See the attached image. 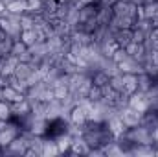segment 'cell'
I'll return each instance as SVG.
<instances>
[{
	"mask_svg": "<svg viewBox=\"0 0 158 157\" xmlns=\"http://www.w3.org/2000/svg\"><path fill=\"white\" fill-rule=\"evenodd\" d=\"M123 137H127L131 142L134 144H153L155 146V141H153V131L145 126H134V128H127V131L123 133Z\"/></svg>",
	"mask_w": 158,
	"mask_h": 157,
	"instance_id": "1",
	"label": "cell"
},
{
	"mask_svg": "<svg viewBox=\"0 0 158 157\" xmlns=\"http://www.w3.org/2000/svg\"><path fill=\"white\" fill-rule=\"evenodd\" d=\"M142 117H143V113H140V111L132 109L131 105H127V107H123V109L119 111V118L123 120V124H125L127 128L140 126V124H142Z\"/></svg>",
	"mask_w": 158,
	"mask_h": 157,
	"instance_id": "2",
	"label": "cell"
},
{
	"mask_svg": "<svg viewBox=\"0 0 158 157\" xmlns=\"http://www.w3.org/2000/svg\"><path fill=\"white\" fill-rule=\"evenodd\" d=\"M129 105H131L132 109L140 111V113H145V111L149 109V94L140 92V91L129 94Z\"/></svg>",
	"mask_w": 158,
	"mask_h": 157,
	"instance_id": "3",
	"label": "cell"
},
{
	"mask_svg": "<svg viewBox=\"0 0 158 157\" xmlns=\"http://www.w3.org/2000/svg\"><path fill=\"white\" fill-rule=\"evenodd\" d=\"M118 69L121 74H140V72H143L145 70V67H143V63H140V61H136L134 57H127L125 61H121L118 63Z\"/></svg>",
	"mask_w": 158,
	"mask_h": 157,
	"instance_id": "4",
	"label": "cell"
},
{
	"mask_svg": "<svg viewBox=\"0 0 158 157\" xmlns=\"http://www.w3.org/2000/svg\"><path fill=\"white\" fill-rule=\"evenodd\" d=\"M68 120H70V124H74V126H85L86 122H88V118H86V111L83 109V107H79V105H74L72 109H70V113H68Z\"/></svg>",
	"mask_w": 158,
	"mask_h": 157,
	"instance_id": "5",
	"label": "cell"
},
{
	"mask_svg": "<svg viewBox=\"0 0 158 157\" xmlns=\"http://www.w3.org/2000/svg\"><path fill=\"white\" fill-rule=\"evenodd\" d=\"M107 126L110 128V131L114 133V137L118 139V137H121L125 131H127V126L123 124V120L119 118V113H116V115H112V117L107 120Z\"/></svg>",
	"mask_w": 158,
	"mask_h": 157,
	"instance_id": "6",
	"label": "cell"
},
{
	"mask_svg": "<svg viewBox=\"0 0 158 157\" xmlns=\"http://www.w3.org/2000/svg\"><path fill=\"white\" fill-rule=\"evenodd\" d=\"M24 98H26V94L19 92V91H17V89H13L11 85H7V87H4V89H2V100H6V102H9V104L20 102V100H24Z\"/></svg>",
	"mask_w": 158,
	"mask_h": 157,
	"instance_id": "7",
	"label": "cell"
},
{
	"mask_svg": "<svg viewBox=\"0 0 158 157\" xmlns=\"http://www.w3.org/2000/svg\"><path fill=\"white\" fill-rule=\"evenodd\" d=\"M138 91L145 92V94H149L153 91V76L149 72H145V70L138 74Z\"/></svg>",
	"mask_w": 158,
	"mask_h": 157,
	"instance_id": "8",
	"label": "cell"
},
{
	"mask_svg": "<svg viewBox=\"0 0 158 157\" xmlns=\"http://www.w3.org/2000/svg\"><path fill=\"white\" fill-rule=\"evenodd\" d=\"M114 41L118 46H127L129 43H132V28H123V30H116L114 32Z\"/></svg>",
	"mask_w": 158,
	"mask_h": 157,
	"instance_id": "9",
	"label": "cell"
},
{
	"mask_svg": "<svg viewBox=\"0 0 158 157\" xmlns=\"http://www.w3.org/2000/svg\"><path fill=\"white\" fill-rule=\"evenodd\" d=\"M138 91V74H123V92L132 94Z\"/></svg>",
	"mask_w": 158,
	"mask_h": 157,
	"instance_id": "10",
	"label": "cell"
},
{
	"mask_svg": "<svg viewBox=\"0 0 158 157\" xmlns=\"http://www.w3.org/2000/svg\"><path fill=\"white\" fill-rule=\"evenodd\" d=\"M112 17H114L112 6H105V4H99V7H98V24H109Z\"/></svg>",
	"mask_w": 158,
	"mask_h": 157,
	"instance_id": "11",
	"label": "cell"
},
{
	"mask_svg": "<svg viewBox=\"0 0 158 157\" xmlns=\"http://www.w3.org/2000/svg\"><path fill=\"white\" fill-rule=\"evenodd\" d=\"M59 146H57V141L53 139H42V155H59Z\"/></svg>",
	"mask_w": 158,
	"mask_h": 157,
	"instance_id": "12",
	"label": "cell"
},
{
	"mask_svg": "<svg viewBox=\"0 0 158 157\" xmlns=\"http://www.w3.org/2000/svg\"><path fill=\"white\" fill-rule=\"evenodd\" d=\"M35 69L30 65V63H22V61H19V65L15 67V76L17 78H20V79H28L30 76H31V72H33Z\"/></svg>",
	"mask_w": 158,
	"mask_h": 157,
	"instance_id": "13",
	"label": "cell"
},
{
	"mask_svg": "<svg viewBox=\"0 0 158 157\" xmlns=\"http://www.w3.org/2000/svg\"><path fill=\"white\" fill-rule=\"evenodd\" d=\"M7 11L15 13V15H24L28 11V0H15L11 4H7Z\"/></svg>",
	"mask_w": 158,
	"mask_h": 157,
	"instance_id": "14",
	"label": "cell"
},
{
	"mask_svg": "<svg viewBox=\"0 0 158 157\" xmlns=\"http://www.w3.org/2000/svg\"><path fill=\"white\" fill-rule=\"evenodd\" d=\"M20 41H22L26 46H31V44H35V43L39 41L35 28H31V30H22V34H20Z\"/></svg>",
	"mask_w": 158,
	"mask_h": 157,
	"instance_id": "15",
	"label": "cell"
},
{
	"mask_svg": "<svg viewBox=\"0 0 158 157\" xmlns=\"http://www.w3.org/2000/svg\"><path fill=\"white\" fill-rule=\"evenodd\" d=\"M52 89H53V96H55L57 100H63V98H66V96L70 94V89H68L66 85H63V83H59V81H55Z\"/></svg>",
	"mask_w": 158,
	"mask_h": 157,
	"instance_id": "16",
	"label": "cell"
},
{
	"mask_svg": "<svg viewBox=\"0 0 158 157\" xmlns=\"http://www.w3.org/2000/svg\"><path fill=\"white\" fill-rule=\"evenodd\" d=\"M13 118V111H11V104L6 100H0V120L7 122Z\"/></svg>",
	"mask_w": 158,
	"mask_h": 157,
	"instance_id": "17",
	"label": "cell"
},
{
	"mask_svg": "<svg viewBox=\"0 0 158 157\" xmlns=\"http://www.w3.org/2000/svg\"><path fill=\"white\" fill-rule=\"evenodd\" d=\"M109 74H107V72H103V70H101V69H99V70H96V72H94V74H92V83H94V85H98V87H103V85H107V83H109Z\"/></svg>",
	"mask_w": 158,
	"mask_h": 157,
	"instance_id": "18",
	"label": "cell"
},
{
	"mask_svg": "<svg viewBox=\"0 0 158 157\" xmlns=\"http://www.w3.org/2000/svg\"><path fill=\"white\" fill-rule=\"evenodd\" d=\"M44 9V0H28V11L30 15H39Z\"/></svg>",
	"mask_w": 158,
	"mask_h": 157,
	"instance_id": "19",
	"label": "cell"
},
{
	"mask_svg": "<svg viewBox=\"0 0 158 157\" xmlns=\"http://www.w3.org/2000/svg\"><path fill=\"white\" fill-rule=\"evenodd\" d=\"M86 96H88V100H90V102H94V104H96V102H99V100L103 98V92H101V87H98V85H92Z\"/></svg>",
	"mask_w": 158,
	"mask_h": 157,
	"instance_id": "20",
	"label": "cell"
},
{
	"mask_svg": "<svg viewBox=\"0 0 158 157\" xmlns=\"http://www.w3.org/2000/svg\"><path fill=\"white\" fill-rule=\"evenodd\" d=\"M20 28H22V30H31V28H35L33 15H30V13H24V15L20 17Z\"/></svg>",
	"mask_w": 158,
	"mask_h": 157,
	"instance_id": "21",
	"label": "cell"
},
{
	"mask_svg": "<svg viewBox=\"0 0 158 157\" xmlns=\"http://www.w3.org/2000/svg\"><path fill=\"white\" fill-rule=\"evenodd\" d=\"M26 50H28V46H26V44H24V43H22L20 39H19V41H15V43H13V48H11V56H15V57H20V56H22Z\"/></svg>",
	"mask_w": 158,
	"mask_h": 157,
	"instance_id": "22",
	"label": "cell"
},
{
	"mask_svg": "<svg viewBox=\"0 0 158 157\" xmlns=\"http://www.w3.org/2000/svg\"><path fill=\"white\" fill-rule=\"evenodd\" d=\"M109 83H110V87H112L114 91L123 92V74H116V76H112V78L109 79Z\"/></svg>",
	"mask_w": 158,
	"mask_h": 157,
	"instance_id": "23",
	"label": "cell"
},
{
	"mask_svg": "<svg viewBox=\"0 0 158 157\" xmlns=\"http://www.w3.org/2000/svg\"><path fill=\"white\" fill-rule=\"evenodd\" d=\"M129 57V54H127V50L123 48V46H118L116 50H114V54H112V59L116 61V63H121V61H125Z\"/></svg>",
	"mask_w": 158,
	"mask_h": 157,
	"instance_id": "24",
	"label": "cell"
},
{
	"mask_svg": "<svg viewBox=\"0 0 158 157\" xmlns=\"http://www.w3.org/2000/svg\"><path fill=\"white\" fill-rule=\"evenodd\" d=\"M147 37V34L140 28H132V43H143Z\"/></svg>",
	"mask_w": 158,
	"mask_h": 157,
	"instance_id": "25",
	"label": "cell"
},
{
	"mask_svg": "<svg viewBox=\"0 0 158 157\" xmlns=\"http://www.w3.org/2000/svg\"><path fill=\"white\" fill-rule=\"evenodd\" d=\"M6 15H7V6L0 0V17H6Z\"/></svg>",
	"mask_w": 158,
	"mask_h": 157,
	"instance_id": "26",
	"label": "cell"
},
{
	"mask_svg": "<svg viewBox=\"0 0 158 157\" xmlns=\"http://www.w3.org/2000/svg\"><path fill=\"white\" fill-rule=\"evenodd\" d=\"M151 22H153V28H156L158 26V11L153 15V19H151Z\"/></svg>",
	"mask_w": 158,
	"mask_h": 157,
	"instance_id": "27",
	"label": "cell"
},
{
	"mask_svg": "<svg viewBox=\"0 0 158 157\" xmlns=\"http://www.w3.org/2000/svg\"><path fill=\"white\" fill-rule=\"evenodd\" d=\"M151 35H153V37H156V39H158V26H156V28H153V32H151Z\"/></svg>",
	"mask_w": 158,
	"mask_h": 157,
	"instance_id": "28",
	"label": "cell"
},
{
	"mask_svg": "<svg viewBox=\"0 0 158 157\" xmlns=\"http://www.w3.org/2000/svg\"><path fill=\"white\" fill-rule=\"evenodd\" d=\"M2 2H4V4L7 6V4H11V2H15V0H2Z\"/></svg>",
	"mask_w": 158,
	"mask_h": 157,
	"instance_id": "29",
	"label": "cell"
},
{
	"mask_svg": "<svg viewBox=\"0 0 158 157\" xmlns=\"http://www.w3.org/2000/svg\"><path fill=\"white\" fill-rule=\"evenodd\" d=\"M155 155H158V144L155 146Z\"/></svg>",
	"mask_w": 158,
	"mask_h": 157,
	"instance_id": "30",
	"label": "cell"
},
{
	"mask_svg": "<svg viewBox=\"0 0 158 157\" xmlns=\"http://www.w3.org/2000/svg\"><path fill=\"white\" fill-rule=\"evenodd\" d=\"M0 100H2V87H0Z\"/></svg>",
	"mask_w": 158,
	"mask_h": 157,
	"instance_id": "31",
	"label": "cell"
}]
</instances>
